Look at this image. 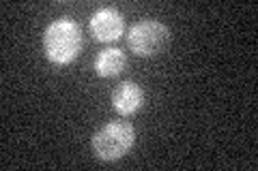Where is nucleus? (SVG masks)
<instances>
[{
	"label": "nucleus",
	"instance_id": "obj_5",
	"mask_svg": "<svg viewBox=\"0 0 258 171\" xmlns=\"http://www.w3.org/2000/svg\"><path fill=\"white\" fill-rule=\"evenodd\" d=\"M144 99H147L144 88L140 84H136V81L127 79V81H120L114 88V92L110 96V103H112V109H114L118 116L127 118L142 109Z\"/></svg>",
	"mask_w": 258,
	"mask_h": 171
},
{
	"label": "nucleus",
	"instance_id": "obj_2",
	"mask_svg": "<svg viewBox=\"0 0 258 171\" xmlns=\"http://www.w3.org/2000/svg\"><path fill=\"white\" fill-rule=\"evenodd\" d=\"M136 143V128L125 120H114L103 124L91 137L93 154L103 162L123 158Z\"/></svg>",
	"mask_w": 258,
	"mask_h": 171
},
{
	"label": "nucleus",
	"instance_id": "obj_1",
	"mask_svg": "<svg viewBox=\"0 0 258 171\" xmlns=\"http://www.w3.org/2000/svg\"><path fill=\"white\" fill-rule=\"evenodd\" d=\"M82 30L71 18H58L47 24L43 32V54L56 67H67L82 52Z\"/></svg>",
	"mask_w": 258,
	"mask_h": 171
},
{
	"label": "nucleus",
	"instance_id": "obj_6",
	"mask_svg": "<svg viewBox=\"0 0 258 171\" xmlns=\"http://www.w3.org/2000/svg\"><path fill=\"white\" fill-rule=\"evenodd\" d=\"M127 64V56L123 50H118V47H106V50H101L97 54L95 58V73L99 77H116L118 73H123Z\"/></svg>",
	"mask_w": 258,
	"mask_h": 171
},
{
	"label": "nucleus",
	"instance_id": "obj_3",
	"mask_svg": "<svg viewBox=\"0 0 258 171\" xmlns=\"http://www.w3.org/2000/svg\"><path fill=\"white\" fill-rule=\"evenodd\" d=\"M170 43V28L157 20H140L127 32V45L140 58H153Z\"/></svg>",
	"mask_w": 258,
	"mask_h": 171
},
{
	"label": "nucleus",
	"instance_id": "obj_4",
	"mask_svg": "<svg viewBox=\"0 0 258 171\" xmlns=\"http://www.w3.org/2000/svg\"><path fill=\"white\" fill-rule=\"evenodd\" d=\"M88 30L99 43H114L125 35V18L114 7H103V9L93 13L91 22H88Z\"/></svg>",
	"mask_w": 258,
	"mask_h": 171
}]
</instances>
